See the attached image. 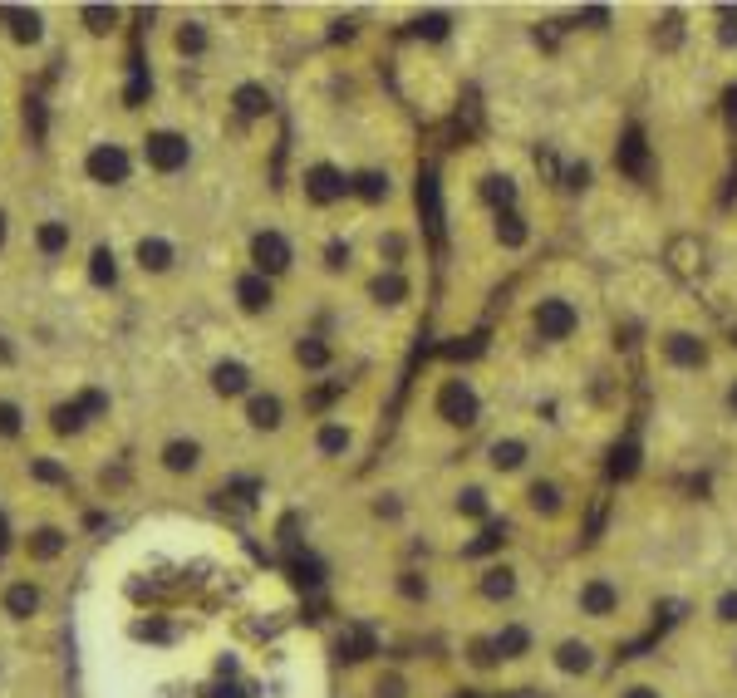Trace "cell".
Masks as SVG:
<instances>
[{"instance_id": "15", "label": "cell", "mask_w": 737, "mask_h": 698, "mask_svg": "<svg viewBox=\"0 0 737 698\" xmlns=\"http://www.w3.org/2000/svg\"><path fill=\"white\" fill-rule=\"evenodd\" d=\"M487 458L497 472H516V467L526 463V443H516V438H497L492 448H487Z\"/></svg>"}, {"instance_id": "38", "label": "cell", "mask_w": 737, "mask_h": 698, "mask_svg": "<svg viewBox=\"0 0 737 698\" xmlns=\"http://www.w3.org/2000/svg\"><path fill=\"white\" fill-rule=\"evenodd\" d=\"M487 197L492 202H511V182L507 177H487Z\"/></svg>"}, {"instance_id": "36", "label": "cell", "mask_w": 737, "mask_h": 698, "mask_svg": "<svg viewBox=\"0 0 737 698\" xmlns=\"http://www.w3.org/2000/svg\"><path fill=\"white\" fill-rule=\"evenodd\" d=\"M374 295H379V300H389V305H394L398 295H403V281H398V276H379V281H374Z\"/></svg>"}, {"instance_id": "21", "label": "cell", "mask_w": 737, "mask_h": 698, "mask_svg": "<svg viewBox=\"0 0 737 698\" xmlns=\"http://www.w3.org/2000/svg\"><path fill=\"white\" fill-rule=\"evenodd\" d=\"M236 109H241L246 118L266 114V109H271V94H266V89H256V84H241V89H236Z\"/></svg>"}, {"instance_id": "37", "label": "cell", "mask_w": 737, "mask_h": 698, "mask_svg": "<svg viewBox=\"0 0 737 698\" xmlns=\"http://www.w3.org/2000/svg\"><path fill=\"white\" fill-rule=\"evenodd\" d=\"M0 433H5V438L20 433V408L15 404H0Z\"/></svg>"}, {"instance_id": "44", "label": "cell", "mask_w": 737, "mask_h": 698, "mask_svg": "<svg viewBox=\"0 0 737 698\" xmlns=\"http://www.w3.org/2000/svg\"><path fill=\"white\" fill-rule=\"evenodd\" d=\"M733 123H737V89H733Z\"/></svg>"}, {"instance_id": "12", "label": "cell", "mask_w": 737, "mask_h": 698, "mask_svg": "<svg viewBox=\"0 0 737 698\" xmlns=\"http://www.w3.org/2000/svg\"><path fill=\"white\" fill-rule=\"evenodd\" d=\"M0 20H10V35H15L20 45H35V40H40V15H35V10H10V5H0Z\"/></svg>"}, {"instance_id": "28", "label": "cell", "mask_w": 737, "mask_h": 698, "mask_svg": "<svg viewBox=\"0 0 737 698\" xmlns=\"http://www.w3.org/2000/svg\"><path fill=\"white\" fill-rule=\"evenodd\" d=\"M354 192H359L364 202H379V197H389V177L384 173H359L354 177Z\"/></svg>"}, {"instance_id": "25", "label": "cell", "mask_w": 737, "mask_h": 698, "mask_svg": "<svg viewBox=\"0 0 737 698\" xmlns=\"http://www.w3.org/2000/svg\"><path fill=\"white\" fill-rule=\"evenodd\" d=\"M50 418H55V433H79V428H84V418H89V413H84V404H79V399H74V404H59L55 413H50Z\"/></svg>"}, {"instance_id": "16", "label": "cell", "mask_w": 737, "mask_h": 698, "mask_svg": "<svg viewBox=\"0 0 737 698\" xmlns=\"http://www.w3.org/2000/svg\"><path fill=\"white\" fill-rule=\"evenodd\" d=\"M138 266H143V271H168L172 246L168 241H158V236H143V241H138Z\"/></svg>"}, {"instance_id": "17", "label": "cell", "mask_w": 737, "mask_h": 698, "mask_svg": "<svg viewBox=\"0 0 737 698\" xmlns=\"http://www.w3.org/2000/svg\"><path fill=\"white\" fill-rule=\"evenodd\" d=\"M59 551H64V531H55V526H40V531L30 536V556H35V561H55Z\"/></svg>"}, {"instance_id": "29", "label": "cell", "mask_w": 737, "mask_h": 698, "mask_svg": "<svg viewBox=\"0 0 737 698\" xmlns=\"http://www.w3.org/2000/svg\"><path fill=\"white\" fill-rule=\"evenodd\" d=\"M143 99H148V69L133 59V79H128V89H123V104H128V109H138Z\"/></svg>"}, {"instance_id": "33", "label": "cell", "mask_w": 737, "mask_h": 698, "mask_svg": "<svg viewBox=\"0 0 737 698\" xmlns=\"http://www.w3.org/2000/svg\"><path fill=\"white\" fill-rule=\"evenodd\" d=\"M295 359H300V364H310V369H320V364L330 359V349L320 345V340H300V349H295Z\"/></svg>"}, {"instance_id": "14", "label": "cell", "mask_w": 737, "mask_h": 698, "mask_svg": "<svg viewBox=\"0 0 737 698\" xmlns=\"http://www.w3.org/2000/svg\"><path fill=\"white\" fill-rule=\"evenodd\" d=\"M197 463H202V448H197L192 438H177V443L163 448V467H168V472H192Z\"/></svg>"}, {"instance_id": "46", "label": "cell", "mask_w": 737, "mask_h": 698, "mask_svg": "<svg viewBox=\"0 0 737 698\" xmlns=\"http://www.w3.org/2000/svg\"><path fill=\"white\" fill-rule=\"evenodd\" d=\"M733 408H737V389H733Z\"/></svg>"}, {"instance_id": "6", "label": "cell", "mask_w": 737, "mask_h": 698, "mask_svg": "<svg viewBox=\"0 0 737 698\" xmlns=\"http://www.w3.org/2000/svg\"><path fill=\"white\" fill-rule=\"evenodd\" d=\"M251 256H256V276H276L290 266V246L281 232H261L251 241Z\"/></svg>"}, {"instance_id": "10", "label": "cell", "mask_w": 737, "mask_h": 698, "mask_svg": "<svg viewBox=\"0 0 737 698\" xmlns=\"http://www.w3.org/2000/svg\"><path fill=\"white\" fill-rule=\"evenodd\" d=\"M526 507H531L541 522H556V517L566 512V492H561L556 482H531V487H526Z\"/></svg>"}, {"instance_id": "3", "label": "cell", "mask_w": 737, "mask_h": 698, "mask_svg": "<svg viewBox=\"0 0 737 698\" xmlns=\"http://www.w3.org/2000/svg\"><path fill=\"white\" fill-rule=\"evenodd\" d=\"M472 566H477V576H472L477 605H487L492 620H507L516 595H521V571H516V561H507L502 551H492V556H472Z\"/></svg>"}, {"instance_id": "5", "label": "cell", "mask_w": 737, "mask_h": 698, "mask_svg": "<svg viewBox=\"0 0 737 698\" xmlns=\"http://www.w3.org/2000/svg\"><path fill=\"white\" fill-rule=\"evenodd\" d=\"M438 413H443L448 423H457V428H467V423H477V394H472L462 379H453V384H443V394H438Z\"/></svg>"}, {"instance_id": "39", "label": "cell", "mask_w": 737, "mask_h": 698, "mask_svg": "<svg viewBox=\"0 0 737 698\" xmlns=\"http://www.w3.org/2000/svg\"><path fill=\"white\" fill-rule=\"evenodd\" d=\"M79 404H84V413H104V408H109V394L89 389V394H79Z\"/></svg>"}, {"instance_id": "20", "label": "cell", "mask_w": 737, "mask_h": 698, "mask_svg": "<svg viewBox=\"0 0 737 698\" xmlns=\"http://www.w3.org/2000/svg\"><path fill=\"white\" fill-rule=\"evenodd\" d=\"M664 349H669V359H674V364H703V345H698L693 335H669Z\"/></svg>"}, {"instance_id": "13", "label": "cell", "mask_w": 737, "mask_h": 698, "mask_svg": "<svg viewBox=\"0 0 737 698\" xmlns=\"http://www.w3.org/2000/svg\"><path fill=\"white\" fill-rule=\"evenodd\" d=\"M610 698H669V689L659 679H649V674H629L610 689Z\"/></svg>"}, {"instance_id": "18", "label": "cell", "mask_w": 737, "mask_h": 698, "mask_svg": "<svg viewBox=\"0 0 737 698\" xmlns=\"http://www.w3.org/2000/svg\"><path fill=\"white\" fill-rule=\"evenodd\" d=\"M212 384H217V394H246V384H251V374H246L241 364H217V374H212Z\"/></svg>"}, {"instance_id": "7", "label": "cell", "mask_w": 737, "mask_h": 698, "mask_svg": "<svg viewBox=\"0 0 737 698\" xmlns=\"http://www.w3.org/2000/svg\"><path fill=\"white\" fill-rule=\"evenodd\" d=\"M84 168H89L94 182H123V177H128V153L114 148V143H99V148L89 153V163H84Z\"/></svg>"}, {"instance_id": "34", "label": "cell", "mask_w": 737, "mask_h": 698, "mask_svg": "<svg viewBox=\"0 0 737 698\" xmlns=\"http://www.w3.org/2000/svg\"><path fill=\"white\" fill-rule=\"evenodd\" d=\"M30 472H35L40 482H69V467L50 463V458H35V463H30Z\"/></svg>"}, {"instance_id": "23", "label": "cell", "mask_w": 737, "mask_h": 698, "mask_svg": "<svg viewBox=\"0 0 737 698\" xmlns=\"http://www.w3.org/2000/svg\"><path fill=\"white\" fill-rule=\"evenodd\" d=\"M620 168L634 177H644V138H639V133H629L620 143Z\"/></svg>"}, {"instance_id": "41", "label": "cell", "mask_w": 737, "mask_h": 698, "mask_svg": "<svg viewBox=\"0 0 737 698\" xmlns=\"http://www.w3.org/2000/svg\"><path fill=\"white\" fill-rule=\"evenodd\" d=\"M349 261V246H330V266H344Z\"/></svg>"}, {"instance_id": "22", "label": "cell", "mask_w": 737, "mask_h": 698, "mask_svg": "<svg viewBox=\"0 0 737 698\" xmlns=\"http://www.w3.org/2000/svg\"><path fill=\"white\" fill-rule=\"evenodd\" d=\"M35 605H40V590H35V585H10V590H5V610H10V615H30Z\"/></svg>"}, {"instance_id": "8", "label": "cell", "mask_w": 737, "mask_h": 698, "mask_svg": "<svg viewBox=\"0 0 737 698\" xmlns=\"http://www.w3.org/2000/svg\"><path fill=\"white\" fill-rule=\"evenodd\" d=\"M536 330H541L546 340H566L570 330H575V310H570L566 300H541V310H536Z\"/></svg>"}, {"instance_id": "24", "label": "cell", "mask_w": 737, "mask_h": 698, "mask_svg": "<svg viewBox=\"0 0 737 698\" xmlns=\"http://www.w3.org/2000/svg\"><path fill=\"white\" fill-rule=\"evenodd\" d=\"M35 241H40V251H45V256H59V251L69 246V222H45Z\"/></svg>"}, {"instance_id": "43", "label": "cell", "mask_w": 737, "mask_h": 698, "mask_svg": "<svg viewBox=\"0 0 737 698\" xmlns=\"http://www.w3.org/2000/svg\"><path fill=\"white\" fill-rule=\"evenodd\" d=\"M5 546H10V536H5V522H0V551H5Z\"/></svg>"}, {"instance_id": "32", "label": "cell", "mask_w": 737, "mask_h": 698, "mask_svg": "<svg viewBox=\"0 0 737 698\" xmlns=\"http://www.w3.org/2000/svg\"><path fill=\"white\" fill-rule=\"evenodd\" d=\"M418 197H423V207H428V227H433V232H443V212H438V182H433V177H423V192H418Z\"/></svg>"}, {"instance_id": "45", "label": "cell", "mask_w": 737, "mask_h": 698, "mask_svg": "<svg viewBox=\"0 0 737 698\" xmlns=\"http://www.w3.org/2000/svg\"><path fill=\"white\" fill-rule=\"evenodd\" d=\"M0 241H5V217H0Z\"/></svg>"}, {"instance_id": "30", "label": "cell", "mask_w": 737, "mask_h": 698, "mask_svg": "<svg viewBox=\"0 0 737 698\" xmlns=\"http://www.w3.org/2000/svg\"><path fill=\"white\" fill-rule=\"evenodd\" d=\"M177 50H182V55H202V50H207V30H202V25H182V30H177Z\"/></svg>"}, {"instance_id": "2", "label": "cell", "mask_w": 737, "mask_h": 698, "mask_svg": "<svg viewBox=\"0 0 737 698\" xmlns=\"http://www.w3.org/2000/svg\"><path fill=\"white\" fill-rule=\"evenodd\" d=\"M536 659H546V669H551L561 684H590V679H600V669H605V649H600L595 635H585V630L556 635Z\"/></svg>"}, {"instance_id": "19", "label": "cell", "mask_w": 737, "mask_h": 698, "mask_svg": "<svg viewBox=\"0 0 737 698\" xmlns=\"http://www.w3.org/2000/svg\"><path fill=\"white\" fill-rule=\"evenodd\" d=\"M118 266H114V251L109 246H94V256H89V281L94 286H114Z\"/></svg>"}, {"instance_id": "4", "label": "cell", "mask_w": 737, "mask_h": 698, "mask_svg": "<svg viewBox=\"0 0 737 698\" xmlns=\"http://www.w3.org/2000/svg\"><path fill=\"white\" fill-rule=\"evenodd\" d=\"M143 153H148V163H153L158 173H177V168H187V153H192V148H187L182 133H168V128H163V133H148V138H143Z\"/></svg>"}, {"instance_id": "9", "label": "cell", "mask_w": 737, "mask_h": 698, "mask_svg": "<svg viewBox=\"0 0 737 698\" xmlns=\"http://www.w3.org/2000/svg\"><path fill=\"white\" fill-rule=\"evenodd\" d=\"M349 187H354V182H344V177L335 173V168H325V163L305 173V192H310V202H320V207H325V202H340Z\"/></svg>"}, {"instance_id": "42", "label": "cell", "mask_w": 737, "mask_h": 698, "mask_svg": "<svg viewBox=\"0 0 737 698\" xmlns=\"http://www.w3.org/2000/svg\"><path fill=\"white\" fill-rule=\"evenodd\" d=\"M10 359H15V349H10L5 340H0V364H10Z\"/></svg>"}, {"instance_id": "27", "label": "cell", "mask_w": 737, "mask_h": 698, "mask_svg": "<svg viewBox=\"0 0 737 698\" xmlns=\"http://www.w3.org/2000/svg\"><path fill=\"white\" fill-rule=\"evenodd\" d=\"M79 15H84V25H89L94 35H109V30H114V20H118L114 5H84Z\"/></svg>"}, {"instance_id": "35", "label": "cell", "mask_w": 737, "mask_h": 698, "mask_svg": "<svg viewBox=\"0 0 737 698\" xmlns=\"http://www.w3.org/2000/svg\"><path fill=\"white\" fill-rule=\"evenodd\" d=\"M344 448H349V433H344V428H335V423H330V428H325V433H320V453H344Z\"/></svg>"}, {"instance_id": "26", "label": "cell", "mask_w": 737, "mask_h": 698, "mask_svg": "<svg viewBox=\"0 0 737 698\" xmlns=\"http://www.w3.org/2000/svg\"><path fill=\"white\" fill-rule=\"evenodd\" d=\"M251 423H256V428H281V404H276L271 394L251 399Z\"/></svg>"}, {"instance_id": "11", "label": "cell", "mask_w": 737, "mask_h": 698, "mask_svg": "<svg viewBox=\"0 0 737 698\" xmlns=\"http://www.w3.org/2000/svg\"><path fill=\"white\" fill-rule=\"evenodd\" d=\"M236 300H241V310H251V315L266 310V305H271V281H266V276H241V281H236Z\"/></svg>"}, {"instance_id": "40", "label": "cell", "mask_w": 737, "mask_h": 698, "mask_svg": "<svg viewBox=\"0 0 737 698\" xmlns=\"http://www.w3.org/2000/svg\"><path fill=\"white\" fill-rule=\"evenodd\" d=\"M502 222H507V227H502V236H507V246H521V222H516V217H502Z\"/></svg>"}, {"instance_id": "1", "label": "cell", "mask_w": 737, "mask_h": 698, "mask_svg": "<svg viewBox=\"0 0 737 698\" xmlns=\"http://www.w3.org/2000/svg\"><path fill=\"white\" fill-rule=\"evenodd\" d=\"M566 610L575 615V630H585V635H634L644 625L629 581L605 566H590L570 581Z\"/></svg>"}, {"instance_id": "31", "label": "cell", "mask_w": 737, "mask_h": 698, "mask_svg": "<svg viewBox=\"0 0 737 698\" xmlns=\"http://www.w3.org/2000/svg\"><path fill=\"white\" fill-rule=\"evenodd\" d=\"M25 128H30V138H35V143L45 138V128H50V114H45V104H40V99H25Z\"/></svg>"}]
</instances>
